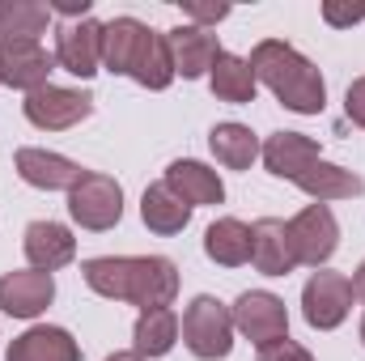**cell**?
Masks as SVG:
<instances>
[{
  "instance_id": "18",
  "label": "cell",
  "mask_w": 365,
  "mask_h": 361,
  "mask_svg": "<svg viewBox=\"0 0 365 361\" xmlns=\"http://www.w3.org/2000/svg\"><path fill=\"white\" fill-rule=\"evenodd\" d=\"M251 264L264 276H289L297 268L293 247H289V221L280 217H259L251 225Z\"/></svg>"
},
{
  "instance_id": "29",
  "label": "cell",
  "mask_w": 365,
  "mask_h": 361,
  "mask_svg": "<svg viewBox=\"0 0 365 361\" xmlns=\"http://www.w3.org/2000/svg\"><path fill=\"white\" fill-rule=\"evenodd\" d=\"M323 21L336 26V30H349V26L365 21V4H336V0H327L323 4Z\"/></svg>"
},
{
  "instance_id": "11",
  "label": "cell",
  "mask_w": 365,
  "mask_h": 361,
  "mask_svg": "<svg viewBox=\"0 0 365 361\" xmlns=\"http://www.w3.org/2000/svg\"><path fill=\"white\" fill-rule=\"evenodd\" d=\"M13 171L21 175V183H30L38 191H73L77 179L86 175L81 162H73L64 153H51V149H34V145H21L13 153Z\"/></svg>"
},
{
  "instance_id": "6",
  "label": "cell",
  "mask_w": 365,
  "mask_h": 361,
  "mask_svg": "<svg viewBox=\"0 0 365 361\" xmlns=\"http://www.w3.org/2000/svg\"><path fill=\"white\" fill-rule=\"evenodd\" d=\"M230 310H234V332H242L255 349H268L289 336L284 298H276L272 289H247V293H238V302Z\"/></svg>"
},
{
  "instance_id": "28",
  "label": "cell",
  "mask_w": 365,
  "mask_h": 361,
  "mask_svg": "<svg viewBox=\"0 0 365 361\" xmlns=\"http://www.w3.org/2000/svg\"><path fill=\"white\" fill-rule=\"evenodd\" d=\"M182 17H187L191 26L208 30V26H217V21L230 17V4H195V0H187V4H182Z\"/></svg>"
},
{
  "instance_id": "21",
  "label": "cell",
  "mask_w": 365,
  "mask_h": 361,
  "mask_svg": "<svg viewBox=\"0 0 365 361\" xmlns=\"http://www.w3.org/2000/svg\"><path fill=\"white\" fill-rule=\"evenodd\" d=\"M51 4L38 0H0V47L9 43H43L51 26Z\"/></svg>"
},
{
  "instance_id": "23",
  "label": "cell",
  "mask_w": 365,
  "mask_h": 361,
  "mask_svg": "<svg viewBox=\"0 0 365 361\" xmlns=\"http://www.w3.org/2000/svg\"><path fill=\"white\" fill-rule=\"evenodd\" d=\"M204 255L221 268H242L251 264V225L238 217H217L204 230Z\"/></svg>"
},
{
  "instance_id": "1",
  "label": "cell",
  "mask_w": 365,
  "mask_h": 361,
  "mask_svg": "<svg viewBox=\"0 0 365 361\" xmlns=\"http://www.w3.org/2000/svg\"><path fill=\"white\" fill-rule=\"evenodd\" d=\"M81 276L98 298L132 302L140 310H158L179 298V268L166 255H98L81 264Z\"/></svg>"
},
{
  "instance_id": "13",
  "label": "cell",
  "mask_w": 365,
  "mask_h": 361,
  "mask_svg": "<svg viewBox=\"0 0 365 361\" xmlns=\"http://www.w3.org/2000/svg\"><path fill=\"white\" fill-rule=\"evenodd\" d=\"M21 251L34 272H60L77 260V238L60 221H30L21 234Z\"/></svg>"
},
{
  "instance_id": "33",
  "label": "cell",
  "mask_w": 365,
  "mask_h": 361,
  "mask_svg": "<svg viewBox=\"0 0 365 361\" xmlns=\"http://www.w3.org/2000/svg\"><path fill=\"white\" fill-rule=\"evenodd\" d=\"M353 298H357V302H365V260L357 264V272H353Z\"/></svg>"
},
{
  "instance_id": "8",
  "label": "cell",
  "mask_w": 365,
  "mask_h": 361,
  "mask_svg": "<svg viewBox=\"0 0 365 361\" xmlns=\"http://www.w3.org/2000/svg\"><path fill=\"white\" fill-rule=\"evenodd\" d=\"M21 115L38 128V132H68L81 119L93 115V93L68 90V86H43V90L26 93Z\"/></svg>"
},
{
  "instance_id": "20",
  "label": "cell",
  "mask_w": 365,
  "mask_h": 361,
  "mask_svg": "<svg viewBox=\"0 0 365 361\" xmlns=\"http://www.w3.org/2000/svg\"><path fill=\"white\" fill-rule=\"evenodd\" d=\"M128 77L136 81V86H145V90H166L179 73H175V56H170V43H166V34L162 30H145V39H140V47H136V56H132V64H128Z\"/></svg>"
},
{
  "instance_id": "31",
  "label": "cell",
  "mask_w": 365,
  "mask_h": 361,
  "mask_svg": "<svg viewBox=\"0 0 365 361\" xmlns=\"http://www.w3.org/2000/svg\"><path fill=\"white\" fill-rule=\"evenodd\" d=\"M344 115H349L357 128H365V77H357V81L349 86V93H344Z\"/></svg>"
},
{
  "instance_id": "9",
  "label": "cell",
  "mask_w": 365,
  "mask_h": 361,
  "mask_svg": "<svg viewBox=\"0 0 365 361\" xmlns=\"http://www.w3.org/2000/svg\"><path fill=\"white\" fill-rule=\"evenodd\" d=\"M56 64L81 81H90L102 73V21L81 17V21H64L56 34Z\"/></svg>"
},
{
  "instance_id": "10",
  "label": "cell",
  "mask_w": 365,
  "mask_h": 361,
  "mask_svg": "<svg viewBox=\"0 0 365 361\" xmlns=\"http://www.w3.org/2000/svg\"><path fill=\"white\" fill-rule=\"evenodd\" d=\"M56 73V51H47L43 43H9L0 47V86L21 93H34L51 86Z\"/></svg>"
},
{
  "instance_id": "14",
  "label": "cell",
  "mask_w": 365,
  "mask_h": 361,
  "mask_svg": "<svg viewBox=\"0 0 365 361\" xmlns=\"http://www.w3.org/2000/svg\"><path fill=\"white\" fill-rule=\"evenodd\" d=\"M166 43H170V56H175V73L182 81H200L212 73L217 56H221V43L212 30H200L191 21H182L175 30H166Z\"/></svg>"
},
{
  "instance_id": "5",
  "label": "cell",
  "mask_w": 365,
  "mask_h": 361,
  "mask_svg": "<svg viewBox=\"0 0 365 361\" xmlns=\"http://www.w3.org/2000/svg\"><path fill=\"white\" fill-rule=\"evenodd\" d=\"M289 247H293V260L306 264V268H323L336 247H340V221L327 204H306L293 221H289Z\"/></svg>"
},
{
  "instance_id": "4",
  "label": "cell",
  "mask_w": 365,
  "mask_h": 361,
  "mask_svg": "<svg viewBox=\"0 0 365 361\" xmlns=\"http://www.w3.org/2000/svg\"><path fill=\"white\" fill-rule=\"evenodd\" d=\"M68 217L93 234L115 230L123 221V187L102 171H86L77 179V187L68 191Z\"/></svg>"
},
{
  "instance_id": "30",
  "label": "cell",
  "mask_w": 365,
  "mask_h": 361,
  "mask_svg": "<svg viewBox=\"0 0 365 361\" xmlns=\"http://www.w3.org/2000/svg\"><path fill=\"white\" fill-rule=\"evenodd\" d=\"M255 361H314L310 357V349H302L297 340H276V345H268V349H259V357Z\"/></svg>"
},
{
  "instance_id": "24",
  "label": "cell",
  "mask_w": 365,
  "mask_h": 361,
  "mask_svg": "<svg viewBox=\"0 0 365 361\" xmlns=\"http://www.w3.org/2000/svg\"><path fill=\"white\" fill-rule=\"evenodd\" d=\"M208 149H212V158L225 166V171H251L255 162H259V136L247 128V123H234V119H225V123H217L212 132H208Z\"/></svg>"
},
{
  "instance_id": "7",
  "label": "cell",
  "mask_w": 365,
  "mask_h": 361,
  "mask_svg": "<svg viewBox=\"0 0 365 361\" xmlns=\"http://www.w3.org/2000/svg\"><path fill=\"white\" fill-rule=\"evenodd\" d=\"M353 310V280L344 272L319 268L302 285V315L314 332H336Z\"/></svg>"
},
{
  "instance_id": "12",
  "label": "cell",
  "mask_w": 365,
  "mask_h": 361,
  "mask_svg": "<svg viewBox=\"0 0 365 361\" xmlns=\"http://www.w3.org/2000/svg\"><path fill=\"white\" fill-rule=\"evenodd\" d=\"M56 302V280L51 272H4L0 276V310L9 319H38Z\"/></svg>"
},
{
  "instance_id": "19",
  "label": "cell",
  "mask_w": 365,
  "mask_h": 361,
  "mask_svg": "<svg viewBox=\"0 0 365 361\" xmlns=\"http://www.w3.org/2000/svg\"><path fill=\"white\" fill-rule=\"evenodd\" d=\"M293 187H302L314 204H327V200H357L365 191V179L353 175V171H344V166H336V162H327V158H314L293 179Z\"/></svg>"
},
{
  "instance_id": "35",
  "label": "cell",
  "mask_w": 365,
  "mask_h": 361,
  "mask_svg": "<svg viewBox=\"0 0 365 361\" xmlns=\"http://www.w3.org/2000/svg\"><path fill=\"white\" fill-rule=\"evenodd\" d=\"M357 336H361V345H365V315H361V327H357Z\"/></svg>"
},
{
  "instance_id": "25",
  "label": "cell",
  "mask_w": 365,
  "mask_h": 361,
  "mask_svg": "<svg viewBox=\"0 0 365 361\" xmlns=\"http://www.w3.org/2000/svg\"><path fill=\"white\" fill-rule=\"evenodd\" d=\"M179 345V315L170 306H158V310H140L136 327H132V353H140L145 361L166 357L170 349Z\"/></svg>"
},
{
  "instance_id": "17",
  "label": "cell",
  "mask_w": 365,
  "mask_h": 361,
  "mask_svg": "<svg viewBox=\"0 0 365 361\" xmlns=\"http://www.w3.org/2000/svg\"><path fill=\"white\" fill-rule=\"evenodd\" d=\"M4 361H81V345L73 340V332L51 327V323H34L21 336H13Z\"/></svg>"
},
{
  "instance_id": "26",
  "label": "cell",
  "mask_w": 365,
  "mask_h": 361,
  "mask_svg": "<svg viewBox=\"0 0 365 361\" xmlns=\"http://www.w3.org/2000/svg\"><path fill=\"white\" fill-rule=\"evenodd\" d=\"M145 21L140 17H110L102 21V68L115 73V77H128V64L145 39Z\"/></svg>"
},
{
  "instance_id": "15",
  "label": "cell",
  "mask_w": 365,
  "mask_h": 361,
  "mask_svg": "<svg viewBox=\"0 0 365 361\" xmlns=\"http://www.w3.org/2000/svg\"><path fill=\"white\" fill-rule=\"evenodd\" d=\"M162 183L179 195L187 208H204V204H221V200H225V183H221V175H217L212 166L195 162V158L170 162Z\"/></svg>"
},
{
  "instance_id": "22",
  "label": "cell",
  "mask_w": 365,
  "mask_h": 361,
  "mask_svg": "<svg viewBox=\"0 0 365 361\" xmlns=\"http://www.w3.org/2000/svg\"><path fill=\"white\" fill-rule=\"evenodd\" d=\"M208 86H212V98L217 102H230V106H251L255 93H259V81L251 73V60L234 56V51H221L212 73H208Z\"/></svg>"
},
{
  "instance_id": "27",
  "label": "cell",
  "mask_w": 365,
  "mask_h": 361,
  "mask_svg": "<svg viewBox=\"0 0 365 361\" xmlns=\"http://www.w3.org/2000/svg\"><path fill=\"white\" fill-rule=\"evenodd\" d=\"M140 221H145L153 234L170 238V234H182V230H187L191 208L182 204L166 183H149V187H145V195H140Z\"/></svg>"
},
{
  "instance_id": "34",
  "label": "cell",
  "mask_w": 365,
  "mask_h": 361,
  "mask_svg": "<svg viewBox=\"0 0 365 361\" xmlns=\"http://www.w3.org/2000/svg\"><path fill=\"white\" fill-rule=\"evenodd\" d=\"M106 361H145V357H140V353H132V349H128V353H110V357H106Z\"/></svg>"
},
{
  "instance_id": "2",
  "label": "cell",
  "mask_w": 365,
  "mask_h": 361,
  "mask_svg": "<svg viewBox=\"0 0 365 361\" xmlns=\"http://www.w3.org/2000/svg\"><path fill=\"white\" fill-rule=\"evenodd\" d=\"M251 73L259 86H268L276 102L293 115H319L327 106V81L323 73L284 39H264L251 51Z\"/></svg>"
},
{
  "instance_id": "32",
  "label": "cell",
  "mask_w": 365,
  "mask_h": 361,
  "mask_svg": "<svg viewBox=\"0 0 365 361\" xmlns=\"http://www.w3.org/2000/svg\"><path fill=\"white\" fill-rule=\"evenodd\" d=\"M93 0H60V4H51V13H64L68 21H81V17H90Z\"/></svg>"
},
{
  "instance_id": "3",
  "label": "cell",
  "mask_w": 365,
  "mask_h": 361,
  "mask_svg": "<svg viewBox=\"0 0 365 361\" xmlns=\"http://www.w3.org/2000/svg\"><path fill=\"white\" fill-rule=\"evenodd\" d=\"M179 332H182V345L191 349V357L221 361V357H230V349H234V310L221 298L200 293L182 310Z\"/></svg>"
},
{
  "instance_id": "16",
  "label": "cell",
  "mask_w": 365,
  "mask_h": 361,
  "mask_svg": "<svg viewBox=\"0 0 365 361\" xmlns=\"http://www.w3.org/2000/svg\"><path fill=\"white\" fill-rule=\"evenodd\" d=\"M314 158H323V149L306 132H272L264 141V149H259V162L268 166V175H276L284 183H293Z\"/></svg>"
}]
</instances>
